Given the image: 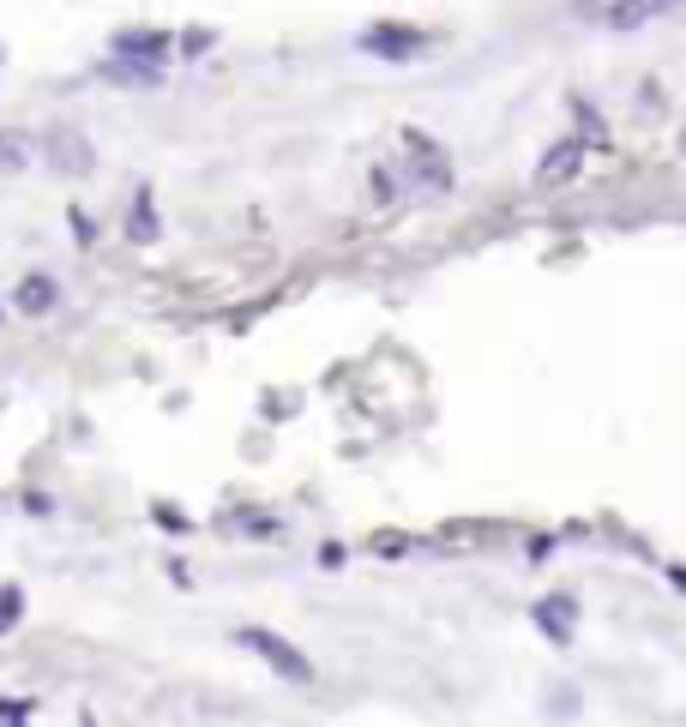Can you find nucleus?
Wrapping results in <instances>:
<instances>
[{"instance_id":"obj_5","label":"nucleus","mask_w":686,"mask_h":727,"mask_svg":"<svg viewBox=\"0 0 686 727\" xmlns=\"http://www.w3.org/2000/svg\"><path fill=\"white\" fill-rule=\"evenodd\" d=\"M103 79H121V85H133V91H157L163 85V60H139V55H114L103 60Z\"/></svg>"},{"instance_id":"obj_12","label":"nucleus","mask_w":686,"mask_h":727,"mask_svg":"<svg viewBox=\"0 0 686 727\" xmlns=\"http://www.w3.org/2000/svg\"><path fill=\"white\" fill-rule=\"evenodd\" d=\"M31 697H0V722H31Z\"/></svg>"},{"instance_id":"obj_3","label":"nucleus","mask_w":686,"mask_h":727,"mask_svg":"<svg viewBox=\"0 0 686 727\" xmlns=\"http://www.w3.org/2000/svg\"><path fill=\"white\" fill-rule=\"evenodd\" d=\"M686 0H608L602 7V24L608 31H644V24L668 19V12H681Z\"/></svg>"},{"instance_id":"obj_7","label":"nucleus","mask_w":686,"mask_h":727,"mask_svg":"<svg viewBox=\"0 0 686 727\" xmlns=\"http://www.w3.org/2000/svg\"><path fill=\"white\" fill-rule=\"evenodd\" d=\"M48 307H55V283H48V277H24V283H19V313H48Z\"/></svg>"},{"instance_id":"obj_10","label":"nucleus","mask_w":686,"mask_h":727,"mask_svg":"<svg viewBox=\"0 0 686 727\" xmlns=\"http://www.w3.org/2000/svg\"><path fill=\"white\" fill-rule=\"evenodd\" d=\"M536 619H542V631L566 637V631H572V602H566V595H554V602H542V607H536Z\"/></svg>"},{"instance_id":"obj_8","label":"nucleus","mask_w":686,"mask_h":727,"mask_svg":"<svg viewBox=\"0 0 686 727\" xmlns=\"http://www.w3.org/2000/svg\"><path fill=\"white\" fill-rule=\"evenodd\" d=\"M163 48H169V43H163L157 31H121V36H114V55H151V60H157Z\"/></svg>"},{"instance_id":"obj_11","label":"nucleus","mask_w":686,"mask_h":727,"mask_svg":"<svg viewBox=\"0 0 686 727\" xmlns=\"http://www.w3.org/2000/svg\"><path fill=\"white\" fill-rule=\"evenodd\" d=\"M19 619H24V590L19 583H0V637H7Z\"/></svg>"},{"instance_id":"obj_1","label":"nucleus","mask_w":686,"mask_h":727,"mask_svg":"<svg viewBox=\"0 0 686 727\" xmlns=\"http://www.w3.org/2000/svg\"><path fill=\"white\" fill-rule=\"evenodd\" d=\"M235 644H241V649H253V656H265V661H272L277 673H284V680H301V685L313 680V661L301 656L296 644H284V637L259 631V625H241V631H235Z\"/></svg>"},{"instance_id":"obj_6","label":"nucleus","mask_w":686,"mask_h":727,"mask_svg":"<svg viewBox=\"0 0 686 727\" xmlns=\"http://www.w3.org/2000/svg\"><path fill=\"white\" fill-rule=\"evenodd\" d=\"M126 235H133V241H157L163 235V228H157V199H151V193L133 199V211H126Z\"/></svg>"},{"instance_id":"obj_4","label":"nucleus","mask_w":686,"mask_h":727,"mask_svg":"<svg viewBox=\"0 0 686 727\" xmlns=\"http://www.w3.org/2000/svg\"><path fill=\"white\" fill-rule=\"evenodd\" d=\"M578 169H584V138H561V145L542 150L536 187H566V181H578Z\"/></svg>"},{"instance_id":"obj_2","label":"nucleus","mask_w":686,"mask_h":727,"mask_svg":"<svg viewBox=\"0 0 686 727\" xmlns=\"http://www.w3.org/2000/svg\"><path fill=\"white\" fill-rule=\"evenodd\" d=\"M428 48H434V36L410 31V24H374V31H362V55H379V60H416Z\"/></svg>"},{"instance_id":"obj_9","label":"nucleus","mask_w":686,"mask_h":727,"mask_svg":"<svg viewBox=\"0 0 686 727\" xmlns=\"http://www.w3.org/2000/svg\"><path fill=\"white\" fill-rule=\"evenodd\" d=\"M31 169V145L19 133H0V175H24Z\"/></svg>"}]
</instances>
